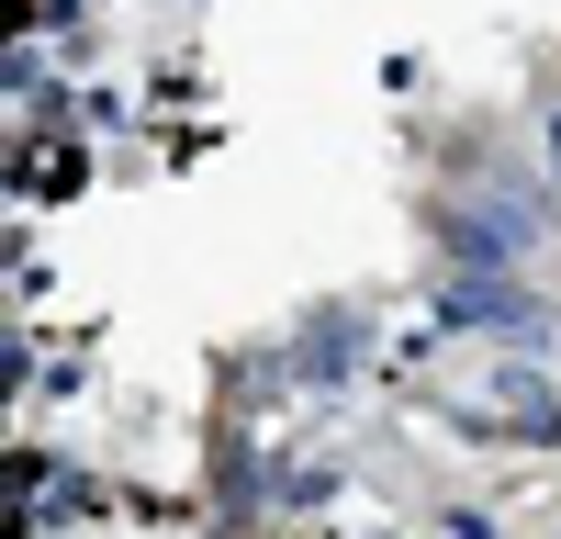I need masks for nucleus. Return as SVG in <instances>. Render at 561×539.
Listing matches in <instances>:
<instances>
[{
	"instance_id": "nucleus-4",
	"label": "nucleus",
	"mask_w": 561,
	"mask_h": 539,
	"mask_svg": "<svg viewBox=\"0 0 561 539\" xmlns=\"http://www.w3.org/2000/svg\"><path fill=\"white\" fill-rule=\"evenodd\" d=\"M550 169H561V113H550Z\"/></svg>"
},
{
	"instance_id": "nucleus-1",
	"label": "nucleus",
	"mask_w": 561,
	"mask_h": 539,
	"mask_svg": "<svg viewBox=\"0 0 561 539\" xmlns=\"http://www.w3.org/2000/svg\"><path fill=\"white\" fill-rule=\"evenodd\" d=\"M528 237H539V214H528V203H505V214L438 203V248H449L460 270H517V259H528Z\"/></svg>"
},
{
	"instance_id": "nucleus-3",
	"label": "nucleus",
	"mask_w": 561,
	"mask_h": 539,
	"mask_svg": "<svg viewBox=\"0 0 561 539\" xmlns=\"http://www.w3.org/2000/svg\"><path fill=\"white\" fill-rule=\"evenodd\" d=\"M337 359H359V326H348V314H314V337H304V371H337Z\"/></svg>"
},
{
	"instance_id": "nucleus-2",
	"label": "nucleus",
	"mask_w": 561,
	"mask_h": 539,
	"mask_svg": "<svg viewBox=\"0 0 561 539\" xmlns=\"http://www.w3.org/2000/svg\"><path fill=\"white\" fill-rule=\"evenodd\" d=\"M427 303H438V326H539V293H517L505 270H449Z\"/></svg>"
}]
</instances>
